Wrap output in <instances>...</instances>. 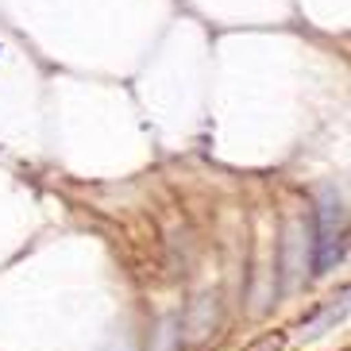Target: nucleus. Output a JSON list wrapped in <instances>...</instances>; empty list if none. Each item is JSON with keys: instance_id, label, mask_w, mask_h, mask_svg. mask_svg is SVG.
Here are the masks:
<instances>
[{"instance_id": "nucleus-1", "label": "nucleus", "mask_w": 351, "mask_h": 351, "mask_svg": "<svg viewBox=\"0 0 351 351\" xmlns=\"http://www.w3.org/2000/svg\"><path fill=\"white\" fill-rule=\"evenodd\" d=\"M348 251V217L343 205H324L320 208V239H317V270H332L336 263H343Z\"/></svg>"}, {"instance_id": "nucleus-2", "label": "nucleus", "mask_w": 351, "mask_h": 351, "mask_svg": "<svg viewBox=\"0 0 351 351\" xmlns=\"http://www.w3.org/2000/svg\"><path fill=\"white\" fill-rule=\"evenodd\" d=\"M208 305H213V298H201V313H205ZM205 324H208L205 317H193V324H189V332H193V336H205Z\"/></svg>"}]
</instances>
